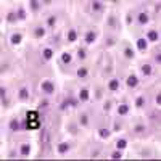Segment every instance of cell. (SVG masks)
<instances>
[{"label": "cell", "instance_id": "1", "mask_svg": "<svg viewBox=\"0 0 161 161\" xmlns=\"http://www.w3.org/2000/svg\"><path fill=\"white\" fill-rule=\"evenodd\" d=\"M40 127V116L37 111H27L26 113V129L27 131H36Z\"/></svg>", "mask_w": 161, "mask_h": 161}, {"label": "cell", "instance_id": "2", "mask_svg": "<svg viewBox=\"0 0 161 161\" xmlns=\"http://www.w3.org/2000/svg\"><path fill=\"white\" fill-rule=\"evenodd\" d=\"M40 89H42V92H44V93H47V95H52V93L55 92V84L52 81H42Z\"/></svg>", "mask_w": 161, "mask_h": 161}, {"label": "cell", "instance_id": "3", "mask_svg": "<svg viewBox=\"0 0 161 161\" xmlns=\"http://www.w3.org/2000/svg\"><path fill=\"white\" fill-rule=\"evenodd\" d=\"M126 84H127V87L135 89L137 85H139V77H137L135 74H129L127 79H126Z\"/></svg>", "mask_w": 161, "mask_h": 161}, {"label": "cell", "instance_id": "4", "mask_svg": "<svg viewBox=\"0 0 161 161\" xmlns=\"http://www.w3.org/2000/svg\"><path fill=\"white\" fill-rule=\"evenodd\" d=\"M69 148H71V143H68V142H60V143L57 145V151L60 153V155H65V153H68Z\"/></svg>", "mask_w": 161, "mask_h": 161}, {"label": "cell", "instance_id": "5", "mask_svg": "<svg viewBox=\"0 0 161 161\" xmlns=\"http://www.w3.org/2000/svg\"><path fill=\"white\" fill-rule=\"evenodd\" d=\"M84 40H85V44H87V45H92L93 42L97 40V32H95V31H87Z\"/></svg>", "mask_w": 161, "mask_h": 161}, {"label": "cell", "instance_id": "6", "mask_svg": "<svg viewBox=\"0 0 161 161\" xmlns=\"http://www.w3.org/2000/svg\"><path fill=\"white\" fill-rule=\"evenodd\" d=\"M135 45H137V49H139L140 52H145V50L148 49V40H147V39H143V37H140V39H137Z\"/></svg>", "mask_w": 161, "mask_h": 161}, {"label": "cell", "instance_id": "7", "mask_svg": "<svg viewBox=\"0 0 161 161\" xmlns=\"http://www.w3.org/2000/svg\"><path fill=\"white\" fill-rule=\"evenodd\" d=\"M129 111H131V107H129L127 103H121L119 107H118V115L119 116H126Z\"/></svg>", "mask_w": 161, "mask_h": 161}, {"label": "cell", "instance_id": "8", "mask_svg": "<svg viewBox=\"0 0 161 161\" xmlns=\"http://www.w3.org/2000/svg\"><path fill=\"white\" fill-rule=\"evenodd\" d=\"M10 42H11V45H19L23 42V36L19 32H15V34H11V37H10Z\"/></svg>", "mask_w": 161, "mask_h": 161}, {"label": "cell", "instance_id": "9", "mask_svg": "<svg viewBox=\"0 0 161 161\" xmlns=\"http://www.w3.org/2000/svg\"><path fill=\"white\" fill-rule=\"evenodd\" d=\"M140 71H142V74L143 76H151L153 74V68H151V65H148V63H145V65H142L140 66Z\"/></svg>", "mask_w": 161, "mask_h": 161}, {"label": "cell", "instance_id": "10", "mask_svg": "<svg viewBox=\"0 0 161 161\" xmlns=\"http://www.w3.org/2000/svg\"><path fill=\"white\" fill-rule=\"evenodd\" d=\"M79 100L81 101H87L89 99H90V93H89V89H81L79 90Z\"/></svg>", "mask_w": 161, "mask_h": 161}, {"label": "cell", "instance_id": "11", "mask_svg": "<svg viewBox=\"0 0 161 161\" xmlns=\"http://www.w3.org/2000/svg\"><path fill=\"white\" fill-rule=\"evenodd\" d=\"M158 39H160V36H158V32H156L155 29L148 31V34H147V40L148 42H156Z\"/></svg>", "mask_w": 161, "mask_h": 161}, {"label": "cell", "instance_id": "12", "mask_svg": "<svg viewBox=\"0 0 161 161\" xmlns=\"http://www.w3.org/2000/svg\"><path fill=\"white\" fill-rule=\"evenodd\" d=\"M19 153H21L23 156H29V153H31V145H29V143H21V147H19Z\"/></svg>", "mask_w": 161, "mask_h": 161}, {"label": "cell", "instance_id": "13", "mask_svg": "<svg viewBox=\"0 0 161 161\" xmlns=\"http://www.w3.org/2000/svg\"><path fill=\"white\" fill-rule=\"evenodd\" d=\"M108 89L111 90V92H116V90L119 89V79H111V81H108Z\"/></svg>", "mask_w": 161, "mask_h": 161}, {"label": "cell", "instance_id": "14", "mask_svg": "<svg viewBox=\"0 0 161 161\" xmlns=\"http://www.w3.org/2000/svg\"><path fill=\"white\" fill-rule=\"evenodd\" d=\"M110 135H111V131H110L108 127H100L99 129V137L100 139H108Z\"/></svg>", "mask_w": 161, "mask_h": 161}, {"label": "cell", "instance_id": "15", "mask_svg": "<svg viewBox=\"0 0 161 161\" xmlns=\"http://www.w3.org/2000/svg\"><path fill=\"white\" fill-rule=\"evenodd\" d=\"M137 19H139L140 24H147L148 21H150V16H148V13H145V11H142V13H139V16H137Z\"/></svg>", "mask_w": 161, "mask_h": 161}, {"label": "cell", "instance_id": "16", "mask_svg": "<svg viewBox=\"0 0 161 161\" xmlns=\"http://www.w3.org/2000/svg\"><path fill=\"white\" fill-rule=\"evenodd\" d=\"M18 97H19V100H27L29 99V90H27L26 87H21L19 92H18Z\"/></svg>", "mask_w": 161, "mask_h": 161}, {"label": "cell", "instance_id": "17", "mask_svg": "<svg viewBox=\"0 0 161 161\" xmlns=\"http://www.w3.org/2000/svg\"><path fill=\"white\" fill-rule=\"evenodd\" d=\"M71 61H73L71 53H68V52H63L61 53V63H63V65H69Z\"/></svg>", "mask_w": 161, "mask_h": 161}, {"label": "cell", "instance_id": "18", "mask_svg": "<svg viewBox=\"0 0 161 161\" xmlns=\"http://www.w3.org/2000/svg\"><path fill=\"white\" fill-rule=\"evenodd\" d=\"M87 74H89V69L87 68H77V71H76V76L79 77V79H84V77H87Z\"/></svg>", "mask_w": 161, "mask_h": 161}, {"label": "cell", "instance_id": "19", "mask_svg": "<svg viewBox=\"0 0 161 161\" xmlns=\"http://www.w3.org/2000/svg\"><path fill=\"white\" fill-rule=\"evenodd\" d=\"M8 127H10V131H11V132L19 131V121H18V119H11V121H10V124H8Z\"/></svg>", "mask_w": 161, "mask_h": 161}, {"label": "cell", "instance_id": "20", "mask_svg": "<svg viewBox=\"0 0 161 161\" xmlns=\"http://www.w3.org/2000/svg\"><path fill=\"white\" fill-rule=\"evenodd\" d=\"M126 147H127V140H126V139H118L116 140V148H118V150L123 151Z\"/></svg>", "mask_w": 161, "mask_h": 161}, {"label": "cell", "instance_id": "21", "mask_svg": "<svg viewBox=\"0 0 161 161\" xmlns=\"http://www.w3.org/2000/svg\"><path fill=\"white\" fill-rule=\"evenodd\" d=\"M90 7H92L93 11H101L105 5H103V2H99V0H95V2H92V5H90Z\"/></svg>", "mask_w": 161, "mask_h": 161}, {"label": "cell", "instance_id": "22", "mask_svg": "<svg viewBox=\"0 0 161 161\" xmlns=\"http://www.w3.org/2000/svg\"><path fill=\"white\" fill-rule=\"evenodd\" d=\"M124 57L127 58V60H132V58L135 57V52L131 49V47H126V49H124Z\"/></svg>", "mask_w": 161, "mask_h": 161}, {"label": "cell", "instance_id": "23", "mask_svg": "<svg viewBox=\"0 0 161 161\" xmlns=\"http://www.w3.org/2000/svg\"><path fill=\"white\" fill-rule=\"evenodd\" d=\"M79 124L82 126V127H87L89 126V116L85 115V113H82V115L79 116Z\"/></svg>", "mask_w": 161, "mask_h": 161}, {"label": "cell", "instance_id": "24", "mask_svg": "<svg viewBox=\"0 0 161 161\" xmlns=\"http://www.w3.org/2000/svg\"><path fill=\"white\" fill-rule=\"evenodd\" d=\"M34 36H36L37 39H42L45 36V29L42 26H39V27H36V29H34Z\"/></svg>", "mask_w": 161, "mask_h": 161}, {"label": "cell", "instance_id": "25", "mask_svg": "<svg viewBox=\"0 0 161 161\" xmlns=\"http://www.w3.org/2000/svg\"><path fill=\"white\" fill-rule=\"evenodd\" d=\"M77 40V32L74 29H69L68 31V42H76Z\"/></svg>", "mask_w": 161, "mask_h": 161}, {"label": "cell", "instance_id": "26", "mask_svg": "<svg viewBox=\"0 0 161 161\" xmlns=\"http://www.w3.org/2000/svg\"><path fill=\"white\" fill-rule=\"evenodd\" d=\"M42 57H44L45 60H52L53 50H52V49H44V52H42Z\"/></svg>", "mask_w": 161, "mask_h": 161}, {"label": "cell", "instance_id": "27", "mask_svg": "<svg viewBox=\"0 0 161 161\" xmlns=\"http://www.w3.org/2000/svg\"><path fill=\"white\" fill-rule=\"evenodd\" d=\"M107 26H108V27H115V26H116V16H115V15H110V16H108Z\"/></svg>", "mask_w": 161, "mask_h": 161}, {"label": "cell", "instance_id": "28", "mask_svg": "<svg viewBox=\"0 0 161 161\" xmlns=\"http://www.w3.org/2000/svg\"><path fill=\"white\" fill-rule=\"evenodd\" d=\"M29 7H31V10H32V11H39V8H40V2H37V0H31Z\"/></svg>", "mask_w": 161, "mask_h": 161}, {"label": "cell", "instance_id": "29", "mask_svg": "<svg viewBox=\"0 0 161 161\" xmlns=\"http://www.w3.org/2000/svg\"><path fill=\"white\" fill-rule=\"evenodd\" d=\"M7 21H8V23H15V21H18V15H16V13H13V11L7 13Z\"/></svg>", "mask_w": 161, "mask_h": 161}, {"label": "cell", "instance_id": "30", "mask_svg": "<svg viewBox=\"0 0 161 161\" xmlns=\"http://www.w3.org/2000/svg\"><path fill=\"white\" fill-rule=\"evenodd\" d=\"M69 107H71V103H69V99H66V100H63L61 103H60V111H66Z\"/></svg>", "mask_w": 161, "mask_h": 161}, {"label": "cell", "instance_id": "31", "mask_svg": "<svg viewBox=\"0 0 161 161\" xmlns=\"http://www.w3.org/2000/svg\"><path fill=\"white\" fill-rule=\"evenodd\" d=\"M143 105H145V97H143V95L137 97V100H135V108H142Z\"/></svg>", "mask_w": 161, "mask_h": 161}, {"label": "cell", "instance_id": "32", "mask_svg": "<svg viewBox=\"0 0 161 161\" xmlns=\"http://www.w3.org/2000/svg\"><path fill=\"white\" fill-rule=\"evenodd\" d=\"M85 57H87L85 49H79V50H77V58H79V60H85Z\"/></svg>", "mask_w": 161, "mask_h": 161}, {"label": "cell", "instance_id": "33", "mask_svg": "<svg viewBox=\"0 0 161 161\" xmlns=\"http://www.w3.org/2000/svg\"><path fill=\"white\" fill-rule=\"evenodd\" d=\"M68 132L73 134V135H76L77 134V126L76 124H68Z\"/></svg>", "mask_w": 161, "mask_h": 161}, {"label": "cell", "instance_id": "34", "mask_svg": "<svg viewBox=\"0 0 161 161\" xmlns=\"http://www.w3.org/2000/svg\"><path fill=\"white\" fill-rule=\"evenodd\" d=\"M47 24H49L50 27H53L55 24H57V16H55V15H53V16H49V18H47Z\"/></svg>", "mask_w": 161, "mask_h": 161}, {"label": "cell", "instance_id": "35", "mask_svg": "<svg viewBox=\"0 0 161 161\" xmlns=\"http://www.w3.org/2000/svg\"><path fill=\"white\" fill-rule=\"evenodd\" d=\"M121 158H123V153H121V150L116 148V151L111 153V160H121Z\"/></svg>", "mask_w": 161, "mask_h": 161}, {"label": "cell", "instance_id": "36", "mask_svg": "<svg viewBox=\"0 0 161 161\" xmlns=\"http://www.w3.org/2000/svg\"><path fill=\"white\" fill-rule=\"evenodd\" d=\"M18 19H21V21H24L26 19V11H24V8H18Z\"/></svg>", "mask_w": 161, "mask_h": 161}, {"label": "cell", "instance_id": "37", "mask_svg": "<svg viewBox=\"0 0 161 161\" xmlns=\"http://www.w3.org/2000/svg\"><path fill=\"white\" fill-rule=\"evenodd\" d=\"M134 132H137V134H140V132H145V126L143 124H137L134 127Z\"/></svg>", "mask_w": 161, "mask_h": 161}, {"label": "cell", "instance_id": "38", "mask_svg": "<svg viewBox=\"0 0 161 161\" xmlns=\"http://www.w3.org/2000/svg\"><path fill=\"white\" fill-rule=\"evenodd\" d=\"M0 97H2V100H5L7 99V89L2 85V89H0Z\"/></svg>", "mask_w": 161, "mask_h": 161}, {"label": "cell", "instance_id": "39", "mask_svg": "<svg viewBox=\"0 0 161 161\" xmlns=\"http://www.w3.org/2000/svg\"><path fill=\"white\" fill-rule=\"evenodd\" d=\"M115 44H116V40H115L113 37H108V39H107V45H108V47H113Z\"/></svg>", "mask_w": 161, "mask_h": 161}, {"label": "cell", "instance_id": "40", "mask_svg": "<svg viewBox=\"0 0 161 161\" xmlns=\"http://www.w3.org/2000/svg\"><path fill=\"white\" fill-rule=\"evenodd\" d=\"M103 110L105 111H110V110H111V101H107V103L103 105Z\"/></svg>", "mask_w": 161, "mask_h": 161}, {"label": "cell", "instance_id": "41", "mask_svg": "<svg viewBox=\"0 0 161 161\" xmlns=\"http://www.w3.org/2000/svg\"><path fill=\"white\" fill-rule=\"evenodd\" d=\"M155 101H156V105H158V107H161V93H158V95L155 97Z\"/></svg>", "mask_w": 161, "mask_h": 161}, {"label": "cell", "instance_id": "42", "mask_svg": "<svg viewBox=\"0 0 161 161\" xmlns=\"http://www.w3.org/2000/svg\"><path fill=\"white\" fill-rule=\"evenodd\" d=\"M131 23H132V15L129 13L127 16H126V24H131Z\"/></svg>", "mask_w": 161, "mask_h": 161}, {"label": "cell", "instance_id": "43", "mask_svg": "<svg viewBox=\"0 0 161 161\" xmlns=\"http://www.w3.org/2000/svg\"><path fill=\"white\" fill-rule=\"evenodd\" d=\"M47 105H49V101H47V100H42L40 103H39V107H40V108H47Z\"/></svg>", "mask_w": 161, "mask_h": 161}, {"label": "cell", "instance_id": "44", "mask_svg": "<svg viewBox=\"0 0 161 161\" xmlns=\"http://www.w3.org/2000/svg\"><path fill=\"white\" fill-rule=\"evenodd\" d=\"M113 131H115V132L121 131V124H119V123H115V127H113Z\"/></svg>", "mask_w": 161, "mask_h": 161}, {"label": "cell", "instance_id": "45", "mask_svg": "<svg viewBox=\"0 0 161 161\" xmlns=\"http://www.w3.org/2000/svg\"><path fill=\"white\" fill-rule=\"evenodd\" d=\"M155 61L158 63V65L161 63V53H156V55H155Z\"/></svg>", "mask_w": 161, "mask_h": 161}, {"label": "cell", "instance_id": "46", "mask_svg": "<svg viewBox=\"0 0 161 161\" xmlns=\"http://www.w3.org/2000/svg\"><path fill=\"white\" fill-rule=\"evenodd\" d=\"M7 69H8V65H3V63H2V73H5Z\"/></svg>", "mask_w": 161, "mask_h": 161}]
</instances>
